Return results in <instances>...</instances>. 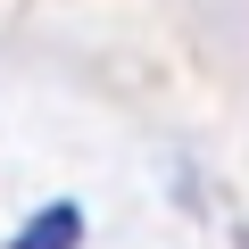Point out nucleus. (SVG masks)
I'll use <instances>...</instances> for the list:
<instances>
[{
	"label": "nucleus",
	"mask_w": 249,
	"mask_h": 249,
	"mask_svg": "<svg viewBox=\"0 0 249 249\" xmlns=\"http://www.w3.org/2000/svg\"><path fill=\"white\" fill-rule=\"evenodd\" d=\"M75 241H83V208H67V199H58V208H42L9 249H75Z\"/></svg>",
	"instance_id": "nucleus-1"
},
{
	"label": "nucleus",
	"mask_w": 249,
	"mask_h": 249,
	"mask_svg": "<svg viewBox=\"0 0 249 249\" xmlns=\"http://www.w3.org/2000/svg\"><path fill=\"white\" fill-rule=\"evenodd\" d=\"M241 249H249V232H241Z\"/></svg>",
	"instance_id": "nucleus-2"
}]
</instances>
